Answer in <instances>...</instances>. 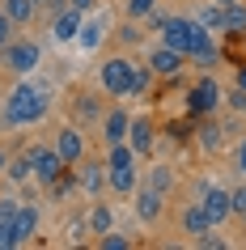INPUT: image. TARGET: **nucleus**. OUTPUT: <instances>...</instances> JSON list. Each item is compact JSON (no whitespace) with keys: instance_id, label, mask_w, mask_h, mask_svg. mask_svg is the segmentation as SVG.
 Listing matches in <instances>:
<instances>
[{"instance_id":"nucleus-1","label":"nucleus","mask_w":246,"mask_h":250,"mask_svg":"<svg viewBox=\"0 0 246 250\" xmlns=\"http://www.w3.org/2000/svg\"><path fill=\"white\" fill-rule=\"evenodd\" d=\"M161 42L174 47V51L191 55V60H204V64H217V42L195 17H166L161 21Z\"/></svg>"},{"instance_id":"nucleus-2","label":"nucleus","mask_w":246,"mask_h":250,"mask_svg":"<svg viewBox=\"0 0 246 250\" xmlns=\"http://www.w3.org/2000/svg\"><path fill=\"white\" fill-rule=\"evenodd\" d=\"M51 110V98L43 85L34 81H22L13 93H9V102H4V123H13V127H34L39 119H47Z\"/></svg>"},{"instance_id":"nucleus-3","label":"nucleus","mask_w":246,"mask_h":250,"mask_svg":"<svg viewBox=\"0 0 246 250\" xmlns=\"http://www.w3.org/2000/svg\"><path fill=\"white\" fill-rule=\"evenodd\" d=\"M39 64H43V47L34 39H13L0 47V68H9L17 77H30Z\"/></svg>"},{"instance_id":"nucleus-4","label":"nucleus","mask_w":246,"mask_h":250,"mask_svg":"<svg viewBox=\"0 0 246 250\" xmlns=\"http://www.w3.org/2000/svg\"><path fill=\"white\" fill-rule=\"evenodd\" d=\"M132 60L128 55H106L102 68H98V85H102V93H111V98H128L132 89Z\"/></svg>"},{"instance_id":"nucleus-5","label":"nucleus","mask_w":246,"mask_h":250,"mask_svg":"<svg viewBox=\"0 0 246 250\" xmlns=\"http://www.w3.org/2000/svg\"><path fill=\"white\" fill-rule=\"evenodd\" d=\"M221 102H225V89H221L217 85V77H200L191 85V89H187V106H191V115H217L221 110Z\"/></svg>"},{"instance_id":"nucleus-6","label":"nucleus","mask_w":246,"mask_h":250,"mask_svg":"<svg viewBox=\"0 0 246 250\" xmlns=\"http://www.w3.org/2000/svg\"><path fill=\"white\" fill-rule=\"evenodd\" d=\"M30 166H34V178H39L43 187H51L55 178L68 170L64 157L55 153V145H34V148H30Z\"/></svg>"},{"instance_id":"nucleus-7","label":"nucleus","mask_w":246,"mask_h":250,"mask_svg":"<svg viewBox=\"0 0 246 250\" xmlns=\"http://www.w3.org/2000/svg\"><path fill=\"white\" fill-rule=\"evenodd\" d=\"M144 64L153 68V77H179L182 64H187V55L174 51V47H166V42H157L153 51H149V60H144Z\"/></svg>"},{"instance_id":"nucleus-8","label":"nucleus","mask_w":246,"mask_h":250,"mask_svg":"<svg viewBox=\"0 0 246 250\" xmlns=\"http://www.w3.org/2000/svg\"><path fill=\"white\" fill-rule=\"evenodd\" d=\"M55 153H60V157H64V166L68 170H72V166H77L81 157H85V140H81V127H72V123H64V127H60V132H55Z\"/></svg>"},{"instance_id":"nucleus-9","label":"nucleus","mask_w":246,"mask_h":250,"mask_svg":"<svg viewBox=\"0 0 246 250\" xmlns=\"http://www.w3.org/2000/svg\"><path fill=\"white\" fill-rule=\"evenodd\" d=\"M111 34V17L106 13H93V17H81V30H77V42L85 47V51H98L102 47V39Z\"/></svg>"},{"instance_id":"nucleus-10","label":"nucleus","mask_w":246,"mask_h":250,"mask_svg":"<svg viewBox=\"0 0 246 250\" xmlns=\"http://www.w3.org/2000/svg\"><path fill=\"white\" fill-rule=\"evenodd\" d=\"M200 204H204V212H208V221H212V229L229 221V191H225V187L208 183V187H204V195H200Z\"/></svg>"},{"instance_id":"nucleus-11","label":"nucleus","mask_w":246,"mask_h":250,"mask_svg":"<svg viewBox=\"0 0 246 250\" xmlns=\"http://www.w3.org/2000/svg\"><path fill=\"white\" fill-rule=\"evenodd\" d=\"M161 212H166V195L153 191V187H136V216L144 225H153V221H161Z\"/></svg>"},{"instance_id":"nucleus-12","label":"nucleus","mask_w":246,"mask_h":250,"mask_svg":"<svg viewBox=\"0 0 246 250\" xmlns=\"http://www.w3.org/2000/svg\"><path fill=\"white\" fill-rule=\"evenodd\" d=\"M128 127H132V115L123 106H111L102 115V140L106 145H119V140H128Z\"/></svg>"},{"instance_id":"nucleus-13","label":"nucleus","mask_w":246,"mask_h":250,"mask_svg":"<svg viewBox=\"0 0 246 250\" xmlns=\"http://www.w3.org/2000/svg\"><path fill=\"white\" fill-rule=\"evenodd\" d=\"M34 233H39V208L22 199V204H17V216H13V237H17V246H26Z\"/></svg>"},{"instance_id":"nucleus-14","label":"nucleus","mask_w":246,"mask_h":250,"mask_svg":"<svg viewBox=\"0 0 246 250\" xmlns=\"http://www.w3.org/2000/svg\"><path fill=\"white\" fill-rule=\"evenodd\" d=\"M106 183H111L115 195H136V187H140L136 161H132V166H111V170H106Z\"/></svg>"},{"instance_id":"nucleus-15","label":"nucleus","mask_w":246,"mask_h":250,"mask_svg":"<svg viewBox=\"0 0 246 250\" xmlns=\"http://www.w3.org/2000/svg\"><path fill=\"white\" fill-rule=\"evenodd\" d=\"M81 17H85V13H77V9H60L55 21H51V39H55V42H77Z\"/></svg>"},{"instance_id":"nucleus-16","label":"nucleus","mask_w":246,"mask_h":250,"mask_svg":"<svg viewBox=\"0 0 246 250\" xmlns=\"http://www.w3.org/2000/svg\"><path fill=\"white\" fill-rule=\"evenodd\" d=\"M128 145H132V153L136 157H144L149 148H153V119H132V127H128Z\"/></svg>"},{"instance_id":"nucleus-17","label":"nucleus","mask_w":246,"mask_h":250,"mask_svg":"<svg viewBox=\"0 0 246 250\" xmlns=\"http://www.w3.org/2000/svg\"><path fill=\"white\" fill-rule=\"evenodd\" d=\"M212 229V221H208V212H204V204H191V208H182V233L191 237H200V233H208Z\"/></svg>"},{"instance_id":"nucleus-18","label":"nucleus","mask_w":246,"mask_h":250,"mask_svg":"<svg viewBox=\"0 0 246 250\" xmlns=\"http://www.w3.org/2000/svg\"><path fill=\"white\" fill-rule=\"evenodd\" d=\"M195 21L208 30V34H225V4H217V0H208L204 9L195 13Z\"/></svg>"},{"instance_id":"nucleus-19","label":"nucleus","mask_w":246,"mask_h":250,"mask_svg":"<svg viewBox=\"0 0 246 250\" xmlns=\"http://www.w3.org/2000/svg\"><path fill=\"white\" fill-rule=\"evenodd\" d=\"M77 183H81V191H102V161H85L81 157L77 161Z\"/></svg>"},{"instance_id":"nucleus-20","label":"nucleus","mask_w":246,"mask_h":250,"mask_svg":"<svg viewBox=\"0 0 246 250\" xmlns=\"http://www.w3.org/2000/svg\"><path fill=\"white\" fill-rule=\"evenodd\" d=\"M0 9H4V13L13 17L17 26L34 21V13H39V4H34V0H0Z\"/></svg>"},{"instance_id":"nucleus-21","label":"nucleus","mask_w":246,"mask_h":250,"mask_svg":"<svg viewBox=\"0 0 246 250\" xmlns=\"http://www.w3.org/2000/svg\"><path fill=\"white\" fill-rule=\"evenodd\" d=\"M225 30L229 34H246V0H229L225 4Z\"/></svg>"},{"instance_id":"nucleus-22","label":"nucleus","mask_w":246,"mask_h":250,"mask_svg":"<svg viewBox=\"0 0 246 250\" xmlns=\"http://www.w3.org/2000/svg\"><path fill=\"white\" fill-rule=\"evenodd\" d=\"M157 0H123V13H128V21H144V17H153Z\"/></svg>"},{"instance_id":"nucleus-23","label":"nucleus","mask_w":246,"mask_h":250,"mask_svg":"<svg viewBox=\"0 0 246 250\" xmlns=\"http://www.w3.org/2000/svg\"><path fill=\"white\" fill-rule=\"evenodd\" d=\"M4 174H9L13 183H30V178H34V166H30V153H26V157H17V161H9V166H4Z\"/></svg>"},{"instance_id":"nucleus-24","label":"nucleus","mask_w":246,"mask_h":250,"mask_svg":"<svg viewBox=\"0 0 246 250\" xmlns=\"http://www.w3.org/2000/svg\"><path fill=\"white\" fill-rule=\"evenodd\" d=\"M149 187L166 195L170 187H174V170H170V166H153V170H149Z\"/></svg>"},{"instance_id":"nucleus-25","label":"nucleus","mask_w":246,"mask_h":250,"mask_svg":"<svg viewBox=\"0 0 246 250\" xmlns=\"http://www.w3.org/2000/svg\"><path fill=\"white\" fill-rule=\"evenodd\" d=\"M149 85H153V68L136 64V68H132V89L128 93H149Z\"/></svg>"},{"instance_id":"nucleus-26","label":"nucleus","mask_w":246,"mask_h":250,"mask_svg":"<svg viewBox=\"0 0 246 250\" xmlns=\"http://www.w3.org/2000/svg\"><path fill=\"white\" fill-rule=\"evenodd\" d=\"M111 229V208L106 204H93L89 208V233H106Z\"/></svg>"},{"instance_id":"nucleus-27","label":"nucleus","mask_w":246,"mask_h":250,"mask_svg":"<svg viewBox=\"0 0 246 250\" xmlns=\"http://www.w3.org/2000/svg\"><path fill=\"white\" fill-rule=\"evenodd\" d=\"M98 246H102V250H128V246H132V237L111 233V229H106V233H98Z\"/></svg>"},{"instance_id":"nucleus-28","label":"nucleus","mask_w":246,"mask_h":250,"mask_svg":"<svg viewBox=\"0 0 246 250\" xmlns=\"http://www.w3.org/2000/svg\"><path fill=\"white\" fill-rule=\"evenodd\" d=\"M229 216L246 221V187H233V191H229Z\"/></svg>"},{"instance_id":"nucleus-29","label":"nucleus","mask_w":246,"mask_h":250,"mask_svg":"<svg viewBox=\"0 0 246 250\" xmlns=\"http://www.w3.org/2000/svg\"><path fill=\"white\" fill-rule=\"evenodd\" d=\"M200 145H204V148H217V145H221V127L212 123V119L200 127Z\"/></svg>"},{"instance_id":"nucleus-30","label":"nucleus","mask_w":246,"mask_h":250,"mask_svg":"<svg viewBox=\"0 0 246 250\" xmlns=\"http://www.w3.org/2000/svg\"><path fill=\"white\" fill-rule=\"evenodd\" d=\"M225 102H229L233 115H246V89H238V85H233V89L225 93Z\"/></svg>"},{"instance_id":"nucleus-31","label":"nucleus","mask_w":246,"mask_h":250,"mask_svg":"<svg viewBox=\"0 0 246 250\" xmlns=\"http://www.w3.org/2000/svg\"><path fill=\"white\" fill-rule=\"evenodd\" d=\"M13 30H17V21H13V17H9V13H4V9H0V47H4V42H13V39H17Z\"/></svg>"},{"instance_id":"nucleus-32","label":"nucleus","mask_w":246,"mask_h":250,"mask_svg":"<svg viewBox=\"0 0 246 250\" xmlns=\"http://www.w3.org/2000/svg\"><path fill=\"white\" fill-rule=\"evenodd\" d=\"M17 204H22L17 195H0V221H13V216H17Z\"/></svg>"},{"instance_id":"nucleus-33","label":"nucleus","mask_w":246,"mask_h":250,"mask_svg":"<svg viewBox=\"0 0 246 250\" xmlns=\"http://www.w3.org/2000/svg\"><path fill=\"white\" fill-rule=\"evenodd\" d=\"M17 237H13V221H0V250H13Z\"/></svg>"},{"instance_id":"nucleus-34","label":"nucleus","mask_w":246,"mask_h":250,"mask_svg":"<svg viewBox=\"0 0 246 250\" xmlns=\"http://www.w3.org/2000/svg\"><path fill=\"white\" fill-rule=\"evenodd\" d=\"M233 166L246 174V136H238V148H233Z\"/></svg>"},{"instance_id":"nucleus-35","label":"nucleus","mask_w":246,"mask_h":250,"mask_svg":"<svg viewBox=\"0 0 246 250\" xmlns=\"http://www.w3.org/2000/svg\"><path fill=\"white\" fill-rule=\"evenodd\" d=\"M119 39H123V42H140V30H136V21H128V26L119 30Z\"/></svg>"},{"instance_id":"nucleus-36","label":"nucleus","mask_w":246,"mask_h":250,"mask_svg":"<svg viewBox=\"0 0 246 250\" xmlns=\"http://www.w3.org/2000/svg\"><path fill=\"white\" fill-rule=\"evenodd\" d=\"M93 4H98V0H68V9H77V13H89Z\"/></svg>"},{"instance_id":"nucleus-37","label":"nucleus","mask_w":246,"mask_h":250,"mask_svg":"<svg viewBox=\"0 0 246 250\" xmlns=\"http://www.w3.org/2000/svg\"><path fill=\"white\" fill-rule=\"evenodd\" d=\"M233 85H238V89H246V64L238 68V81H233Z\"/></svg>"},{"instance_id":"nucleus-38","label":"nucleus","mask_w":246,"mask_h":250,"mask_svg":"<svg viewBox=\"0 0 246 250\" xmlns=\"http://www.w3.org/2000/svg\"><path fill=\"white\" fill-rule=\"evenodd\" d=\"M4 166H9V157H4V153H0V174H4Z\"/></svg>"},{"instance_id":"nucleus-39","label":"nucleus","mask_w":246,"mask_h":250,"mask_svg":"<svg viewBox=\"0 0 246 250\" xmlns=\"http://www.w3.org/2000/svg\"><path fill=\"white\" fill-rule=\"evenodd\" d=\"M34 4H47V0H34Z\"/></svg>"},{"instance_id":"nucleus-40","label":"nucleus","mask_w":246,"mask_h":250,"mask_svg":"<svg viewBox=\"0 0 246 250\" xmlns=\"http://www.w3.org/2000/svg\"><path fill=\"white\" fill-rule=\"evenodd\" d=\"M217 4H229V0H217Z\"/></svg>"}]
</instances>
